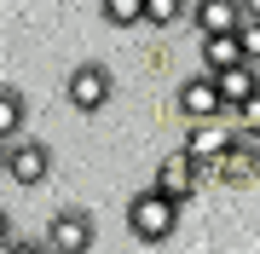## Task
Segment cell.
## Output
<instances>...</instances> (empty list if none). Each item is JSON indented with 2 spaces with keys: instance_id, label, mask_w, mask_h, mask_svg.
Wrapping results in <instances>:
<instances>
[{
  "instance_id": "1",
  "label": "cell",
  "mask_w": 260,
  "mask_h": 254,
  "mask_svg": "<svg viewBox=\"0 0 260 254\" xmlns=\"http://www.w3.org/2000/svg\"><path fill=\"white\" fill-rule=\"evenodd\" d=\"M179 197H168V191H156V185H145L139 197L127 202V231L139 237V243H168L174 237V226H179Z\"/></svg>"
},
{
  "instance_id": "2",
  "label": "cell",
  "mask_w": 260,
  "mask_h": 254,
  "mask_svg": "<svg viewBox=\"0 0 260 254\" xmlns=\"http://www.w3.org/2000/svg\"><path fill=\"white\" fill-rule=\"evenodd\" d=\"M110 93H116V76L104 64H75L64 76V98H70V110H81V116H99L104 104H110Z\"/></svg>"
},
{
  "instance_id": "3",
  "label": "cell",
  "mask_w": 260,
  "mask_h": 254,
  "mask_svg": "<svg viewBox=\"0 0 260 254\" xmlns=\"http://www.w3.org/2000/svg\"><path fill=\"white\" fill-rule=\"evenodd\" d=\"M237 133H243L237 110L203 116V122H191V133H185V151H191L197 162H220V156H225V151H232V144H237Z\"/></svg>"
},
{
  "instance_id": "4",
  "label": "cell",
  "mask_w": 260,
  "mask_h": 254,
  "mask_svg": "<svg viewBox=\"0 0 260 254\" xmlns=\"http://www.w3.org/2000/svg\"><path fill=\"white\" fill-rule=\"evenodd\" d=\"M203 179H214V173H208V162H197L185 144H179V151L156 168V179H150V185H156V191H168V197H179V202H191L197 191H203Z\"/></svg>"
},
{
  "instance_id": "5",
  "label": "cell",
  "mask_w": 260,
  "mask_h": 254,
  "mask_svg": "<svg viewBox=\"0 0 260 254\" xmlns=\"http://www.w3.org/2000/svg\"><path fill=\"white\" fill-rule=\"evenodd\" d=\"M6 179L12 185H47L52 179V151L41 139H6Z\"/></svg>"
},
{
  "instance_id": "6",
  "label": "cell",
  "mask_w": 260,
  "mask_h": 254,
  "mask_svg": "<svg viewBox=\"0 0 260 254\" xmlns=\"http://www.w3.org/2000/svg\"><path fill=\"white\" fill-rule=\"evenodd\" d=\"M208 173L220 179V185H237V191H243V185H254V179H260V133L243 127L232 151H225L220 162H208Z\"/></svg>"
},
{
  "instance_id": "7",
  "label": "cell",
  "mask_w": 260,
  "mask_h": 254,
  "mask_svg": "<svg viewBox=\"0 0 260 254\" xmlns=\"http://www.w3.org/2000/svg\"><path fill=\"white\" fill-rule=\"evenodd\" d=\"M174 104H179V116H185V122L220 116V110H225V98H220V76H214V69H203V76H185V81L174 87Z\"/></svg>"
},
{
  "instance_id": "8",
  "label": "cell",
  "mask_w": 260,
  "mask_h": 254,
  "mask_svg": "<svg viewBox=\"0 0 260 254\" xmlns=\"http://www.w3.org/2000/svg\"><path fill=\"white\" fill-rule=\"evenodd\" d=\"M93 237H99V226H93V214H87V208H58L52 226H47L52 254H81V248H93Z\"/></svg>"
},
{
  "instance_id": "9",
  "label": "cell",
  "mask_w": 260,
  "mask_h": 254,
  "mask_svg": "<svg viewBox=\"0 0 260 254\" xmlns=\"http://www.w3.org/2000/svg\"><path fill=\"white\" fill-rule=\"evenodd\" d=\"M191 23L197 35H225V29L249 23V12H243V0H191Z\"/></svg>"
},
{
  "instance_id": "10",
  "label": "cell",
  "mask_w": 260,
  "mask_h": 254,
  "mask_svg": "<svg viewBox=\"0 0 260 254\" xmlns=\"http://www.w3.org/2000/svg\"><path fill=\"white\" fill-rule=\"evenodd\" d=\"M214 76H220L225 110H237V104H249L260 93V64H254V58H243V64H232V69H214Z\"/></svg>"
},
{
  "instance_id": "11",
  "label": "cell",
  "mask_w": 260,
  "mask_h": 254,
  "mask_svg": "<svg viewBox=\"0 0 260 254\" xmlns=\"http://www.w3.org/2000/svg\"><path fill=\"white\" fill-rule=\"evenodd\" d=\"M249 58L243 47V29H225V35H203V69H232Z\"/></svg>"
},
{
  "instance_id": "12",
  "label": "cell",
  "mask_w": 260,
  "mask_h": 254,
  "mask_svg": "<svg viewBox=\"0 0 260 254\" xmlns=\"http://www.w3.org/2000/svg\"><path fill=\"white\" fill-rule=\"evenodd\" d=\"M99 12H104L110 29H139V23H150V0H99Z\"/></svg>"
},
{
  "instance_id": "13",
  "label": "cell",
  "mask_w": 260,
  "mask_h": 254,
  "mask_svg": "<svg viewBox=\"0 0 260 254\" xmlns=\"http://www.w3.org/2000/svg\"><path fill=\"white\" fill-rule=\"evenodd\" d=\"M23 133V93L6 81V93H0V139H18Z\"/></svg>"
},
{
  "instance_id": "14",
  "label": "cell",
  "mask_w": 260,
  "mask_h": 254,
  "mask_svg": "<svg viewBox=\"0 0 260 254\" xmlns=\"http://www.w3.org/2000/svg\"><path fill=\"white\" fill-rule=\"evenodd\" d=\"M179 18H191V0H150V23L145 29H174Z\"/></svg>"
},
{
  "instance_id": "15",
  "label": "cell",
  "mask_w": 260,
  "mask_h": 254,
  "mask_svg": "<svg viewBox=\"0 0 260 254\" xmlns=\"http://www.w3.org/2000/svg\"><path fill=\"white\" fill-rule=\"evenodd\" d=\"M237 122L249 127V133H260V93H254L249 104H237Z\"/></svg>"
},
{
  "instance_id": "16",
  "label": "cell",
  "mask_w": 260,
  "mask_h": 254,
  "mask_svg": "<svg viewBox=\"0 0 260 254\" xmlns=\"http://www.w3.org/2000/svg\"><path fill=\"white\" fill-rule=\"evenodd\" d=\"M243 47H249V58L260 64V18H249V23H243Z\"/></svg>"
},
{
  "instance_id": "17",
  "label": "cell",
  "mask_w": 260,
  "mask_h": 254,
  "mask_svg": "<svg viewBox=\"0 0 260 254\" xmlns=\"http://www.w3.org/2000/svg\"><path fill=\"white\" fill-rule=\"evenodd\" d=\"M243 12H249V18H260V0H243Z\"/></svg>"
}]
</instances>
